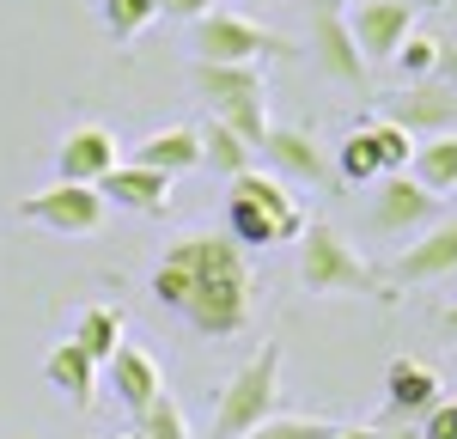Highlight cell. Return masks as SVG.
<instances>
[{
    "label": "cell",
    "instance_id": "obj_35",
    "mask_svg": "<svg viewBox=\"0 0 457 439\" xmlns=\"http://www.w3.org/2000/svg\"><path fill=\"white\" fill-rule=\"evenodd\" d=\"M317 6H323V12H342V6H353V0H317Z\"/></svg>",
    "mask_w": 457,
    "mask_h": 439
},
{
    "label": "cell",
    "instance_id": "obj_3",
    "mask_svg": "<svg viewBox=\"0 0 457 439\" xmlns=\"http://www.w3.org/2000/svg\"><path fill=\"white\" fill-rule=\"evenodd\" d=\"M299 281H305V293H323V299H360V293L385 299V305L396 299L390 281L353 251L329 220H305V232H299Z\"/></svg>",
    "mask_w": 457,
    "mask_h": 439
},
{
    "label": "cell",
    "instance_id": "obj_2",
    "mask_svg": "<svg viewBox=\"0 0 457 439\" xmlns=\"http://www.w3.org/2000/svg\"><path fill=\"white\" fill-rule=\"evenodd\" d=\"M299 232H305V214L287 195L281 178H269V171L250 165V171H238V178L226 183V238L232 244L275 251V244H299Z\"/></svg>",
    "mask_w": 457,
    "mask_h": 439
},
{
    "label": "cell",
    "instance_id": "obj_36",
    "mask_svg": "<svg viewBox=\"0 0 457 439\" xmlns=\"http://www.w3.org/2000/svg\"><path fill=\"white\" fill-rule=\"evenodd\" d=\"M116 439H141V434H116Z\"/></svg>",
    "mask_w": 457,
    "mask_h": 439
},
{
    "label": "cell",
    "instance_id": "obj_21",
    "mask_svg": "<svg viewBox=\"0 0 457 439\" xmlns=\"http://www.w3.org/2000/svg\"><path fill=\"white\" fill-rule=\"evenodd\" d=\"M68 342H73V348H79L92 366H104L110 354L122 348V311H116V305H86Z\"/></svg>",
    "mask_w": 457,
    "mask_h": 439
},
{
    "label": "cell",
    "instance_id": "obj_14",
    "mask_svg": "<svg viewBox=\"0 0 457 439\" xmlns=\"http://www.w3.org/2000/svg\"><path fill=\"white\" fill-rule=\"evenodd\" d=\"M281 178H299V183H329V165H323V153H317V141L305 135V128H269L262 135V146H256Z\"/></svg>",
    "mask_w": 457,
    "mask_h": 439
},
{
    "label": "cell",
    "instance_id": "obj_32",
    "mask_svg": "<svg viewBox=\"0 0 457 439\" xmlns=\"http://www.w3.org/2000/svg\"><path fill=\"white\" fill-rule=\"evenodd\" d=\"M336 439H378V427H336Z\"/></svg>",
    "mask_w": 457,
    "mask_h": 439
},
{
    "label": "cell",
    "instance_id": "obj_23",
    "mask_svg": "<svg viewBox=\"0 0 457 439\" xmlns=\"http://www.w3.org/2000/svg\"><path fill=\"white\" fill-rule=\"evenodd\" d=\"M366 128V141H372V153H378V171L385 178H396V171H409V159H415V135L409 128H396V122H360Z\"/></svg>",
    "mask_w": 457,
    "mask_h": 439
},
{
    "label": "cell",
    "instance_id": "obj_30",
    "mask_svg": "<svg viewBox=\"0 0 457 439\" xmlns=\"http://www.w3.org/2000/svg\"><path fill=\"white\" fill-rule=\"evenodd\" d=\"M165 19H208L213 12V0H153Z\"/></svg>",
    "mask_w": 457,
    "mask_h": 439
},
{
    "label": "cell",
    "instance_id": "obj_24",
    "mask_svg": "<svg viewBox=\"0 0 457 439\" xmlns=\"http://www.w3.org/2000/svg\"><path fill=\"white\" fill-rule=\"evenodd\" d=\"M98 19H104L110 37H122V43H129V37H141L146 25L159 19V6H153V0H98Z\"/></svg>",
    "mask_w": 457,
    "mask_h": 439
},
{
    "label": "cell",
    "instance_id": "obj_18",
    "mask_svg": "<svg viewBox=\"0 0 457 439\" xmlns=\"http://www.w3.org/2000/svg\"><path fill=\"white\" fill-rule=\"evenodd\" d=\"M312 55L323 62V73H336V79H366V62H360V49H353V31H348V19L342 12H323L317 6V19H312Z\"/></svg>",
    "mask_w": 457,
    "mask_h": 439
},
{
    "label": "cell",
    "instance_id": "obj_9",
    "mask_svg": "<svg viewBox=\"0 0 457 439\" xmlns=\"http://www.w3.org/2000/svg\"><path fill=\"white\" fill-rule=\"evenodd\" d=\"M385 122H396V128H409V135H452L457 122V86H445L439 73L433 79H415L409 92H396V98H385Z\"/></svg>",
    "mask_w": 457,
    "mask_h": 439
},
{
    "label": "cell",
    "instance_id": "obj_37",
    "mask_svg": "<svg viewBox=\"0 0 457 439\" xmlns=\"http://www.w3.org/2000/svg\"><path fill=\"white\" fill-rule=\"evenodd\" d=\"M452 195H457V189H452Z\"/></svg>",
    "mask_w": 457,
    "mask_h": 439
},
{
    "label": "cell",
    "instance_id": "obj_29",
    "mask_svg": "<svg viewBox=\"0 0 457 439\" xmlns=\"http://www.w3.org/2000/svg\"><path fill=\"white\" fill-rule=\"evenodd\" d=\"M415 434H421V439H457V402H433Z\"/></svg>",
    "mask_w": 457,
    "mask_h": 439
},
{
    "label": "cell",
    "instance_id": "obj_15",
    "mask_svg": "<svg viewBox=\"0 0 457 439\" xmlns=\"http://www.w3.org/2000/svg\"><path fill=\"white\" fill-rule=\"evenodd\" d=\"M385 402H390V415L396 421H409V415H427L433 402H439V372L427 360H390V372H385Z\"/></svg>",
    "mask_w": 457,
    "mask_h": 439
},
{
    "label": "cell",
    "instance_id": "obj_28",
    "mask_svg": "<svg viewBox=\"0 0 457 439\" xmlns=\"http://www.w3.org/2000/svg\"><path fill=\"white\" fill-rule=\"evenodd\" d=\"M135 434H141V439H189V421H183L177 397H159V402L141 415V427H135Z\"/></svg>",
    "mask_w": 457,
    "mask_h": 439
},
{
    "label": "cell",
    "instance_id": "obj_25",
    "mask_svg": "<svg viewBox=\"0 0 457 439\" xmlns=\"http://www.w3.org/2000/svg\"><path fill=\"white\" fill-rule=\"evenodd\" d=\"M439 55H445V43H439V37L409 31V37H403V49H396L390 62L409 73V86H415V79H433V73H439Z\"/></svg>",
    "mask_w": 457,
    "mask_h": 439
},
{
    "label": "cell",
    "instance_id": "obj_5",
    "mask_svg": "<svg viewBox=\"0 0 457 439\" xmlns=\"http://www.w3.org/2000/svg\"><path fill=\"white\" fill-rule=\"evenodd\" d=\"M256 55L293 62V55H305V49L281 31H262V25L238 19V12H208V19H195V62H208V68H256Z\"/></svg>",
    "mask_w": 457,
    "mask_h": 439
},
{
    "label": "cell",
    "instance_id": "obj_22",
    "mask_svg": "<svg viewBox=\"0 0 457 439\" xmlns=\"http://www.w3.org/2000/svg\"><path fill=\"white\" fill-rule=\"evenodd\" d=\"M195 135H202V165H213L226 183L238 178V171H250V159H256V153H250L226 122H213V116H208V128H195Z\"/></svg>",
    "mask_w": 457,
    "mask_h": 439
},
{
    "label": "cell",
    "instance_id": "obj_20",
    "mask_svg": "<svg viewBox=\"0 0 457 439\" xmlns=\"http://www.w3.org/2000/svg\"><path fill=\"white\" fill-rule=\"evenodd\" d=\"M409 178L421 183L427 195H452V189H457V135H433V141H415Z\"/></svg>",
    "mask_w": 457,
    "mask_h": 439
},
{
    "label": "cell",
    "instance_id": "obj_1",
    "mask_svg": "<svg viewBox=\"0 0 457 439\" xmlns=\"http://www.w3.org/2000/svg\"><path fill=\"white\" fill-rule=\"evenodd\" d=\"M250 293H256L250 256L226 232H189L153 269V299L183 311L189 329H202L213 342L250 324Z\"/></svg>",
    "mask_w": 457,
    "mask_h": 439
},
{
    "label": "cell",
    "instance_id": "obj_33",
    "mask_svg": "<svg viewBox=\"0 0 457 439\" xmlns=\"http://www.w3.org/2000/svg\"><path fill=\"white\" fill-rule=\"evenodd\" d=\"M439 329H445V335H457V305H445V311H439Z\"/></svg>",
    "mask_w": 457,
    "mask_h": 439
},
{
    "label": "cell",
    "instance_id": "obj_13",
    "mask_svg": "<svg viewBox=\"0 0 457 439\" xmlns=\"http://www.w3.org/2000/svg\"><path fill=\"white\" fill-rule=\"evenodd\" d=\"M104 366H110V385H116V402H122V409L146 415L153 402L165 397V378H159L153 354H141V348H129V342H122V348H116Z\"/></svg>",
    "mask_w": 457,
    "mask_h": 439
},
{
    "label": "cell",
    "instance_id": "obj_34",
    "mask_svg": "<svg viewBox=\"0 0 457 439\" xmlns=\"http://www.w3.org/2000/svg\"><path fill=\"white\" fill-rule=\"evenodd\" d=\"M378 439H421L415 427H396V434H378Z\"/></svg>",
    "mask_w": 457,
    "mask_h": 439
},
{
    "label": "cell",
    "instance_id": "obj_12",
    "mask_svg": "<svg viewBox=\"0 0 457 439\" xmlns=\"http://www.w3.org/2000/svg\"><path fill=\"white\" fill-rule=\"evenodd\" d=\"M452 269H457V220H433L421 238L390 262V281L421 287V281H439V275H452Z\"/></svg>",
    "mask_w": 457,
    "mask_h": 439
},
{
    "label": "cell",
    "instance_id": "obj_27",
    "mask_svg": "<svg viewBox=\"0 0 457 439\" xmlns=\"http://www.w3.org/2000/svg\"><path fill=\"white\" fill-rule=\"evenodd\" d=\"M245 439H336V421H312V415H269L256 434Z\"/></svg>",
    "mask_w": 457,
    "mask_h": 439
},
{
    "label": "cell",
    "instance_id": "obj_7",
    "mask_svg": "<svg viewBox=\"0 0 457 439\" xmlns=\"http://www.w3.org/2000/svg\"><path fill=\"white\" fill-rule=\"evenodd\" d=\"M19 214L49 226V232H62V238H86V232L104 226V195L79 189V183H49V189H37V195L19 202Z\"/></svg>",
    "mask_w": 457,
    "mask_h": 439
},
{
    "label": "cell",
    "instance_id": "obj_31",
    "mask_svg": "<svg viewBox=\"0 0 457 439\" xmlns=\"http://www.w3.org/2000/svg\"><path fill=\"white\" fill-rule=\"evenodd\" d=\"M439 79H445V86H457V49H445V55H439Z\"/></svg>",
    "mask_w": 457,
    "mask_h": 439
},
{
    "label": "cell",
    "instance_id": "obj_16",
    "mask_svg": "<svg viewBox=\"0 0 457 439\" xmlns=\"http://www.w3.org/2000/svg\"><path fill=\"white\" fill-rule=\"evenodd\" d=\"M129 165L159 171V178H183V171L202 165V135H195V128H159V135H146V141L129 153Z\"/></svg>",
    "mask_w": 457,
    "mask_h": 439
},
{
    "label": "cell",
    "instance_id": "obj_10",
    "mask_svg": "<svg viewBox=\"0 0 457 439\" xmlns=\"http://www.w3.org/2000/svg\"><path fill=\"white\" fill-rule=\"evenodd\" d=\"M116 165H122V146H116V135H110V128H98V122H86V128H68V141L55 146V171H62L55 183L98 189V183H104Z\"/></svg>",
    "mask_w": 457,
    "mask_h": 439
},
{
    "label": "cell",
    "instance_id": "obj_6",
    "mask_svg": "<svg viewBox=\"0 0 457 439\" xmlns=\"http://www.w3.org/2000/svg\"><path fill=\"white\" fill-rule=\"evenodd\" d=\"M195 92L208 98L213 122H226L250 153L262 146L269 116H262V73L256 68H208V62H195Z\"/></svg>",
    "mask_w": 457,
    "mask_h": 439
},
{
    "label": "cell",
    "instance_id": "obj_17",
    "mask_svg": "<svg viewBox=\"0 0 457 439\" xmlns=\"http://www.w3.org/2000/svg\"><path fill=\"white\" fill-rule=\"evenodd\" d=\"M98 195H104V208H135V214H165V202H171V178H159V171H141V165H116L104 183H98Z\"/></svg>",
    "mask_w": 457,
    "mask_h": 439
},
{
    "label": "cell",
    "instance_id": "obj_26",
    "mask_svg": "<svg viewBox=\"0 0 457 439\" xmlns=\"http://www.w3.org/2000/svg\"><path fill=\"white\" fill-rule=\"evenodd\" d=\"M336 171H342L348 183H378V178H385V171H378V153H372V141H366V128H353L348 141H342Z\"/></svg>",
    "mask_w": 457,
    "mask_h": 439
},
{
    "label": "cell",
    "instance_id": "obj_19",
    "mask_svg": "<svg viewBox=\"0 0 457 439\" xmlns=\"http://www.w3.org/2000/svg\"><path fill=\"white\" fill-rule=\"evenodd\" d=\"M43 378H49V385H55V391H62L73 409H92V397H98V366L86 360L73 342H55V348H49Z\"/></svg>",
    "mask_w": 457,
    "mask_h": 439
},
{
    "label": "cell",
    "instance_id": "obj_11",
    "mask_svg": "<svg viewBox=\"0 0 457 439\" xmlns=\"http://www.w3.org/2000/svg\"><path fill=\"white\" fill-rule=\"evenodd\" d=\"M439 214V195H427L421 183L409 178V171H396V178H378V195H372V226L378 232H427Z\"/></svg>",
    "mask_w": 457,
    "mask_h": 439
},
{
    "label": "cell",
    "instance_id": "obj_8",
    "mask_svg": "<svg viewBox=\"0 0 457 439\" xmlns=\"http://www.w3.org/2000/svg\"><path fill=\"white\" fill-rule=\"evenodd\" d=\"M342 19L353 31L360 62H390L403 49V37L415 31V0H353Z\"/></svg>",
    "mask_w": 457,
    "mask_h": 439
},
{
    "label": "cell",
    "instance_id": "obj_4",
    "mask_svg": "<svg viewBox=\"0 0 457 439\" xmlns=\"http://www.w3.org/2000/svg\"><path fill=\"white\" fill-rule=\"evenodd\" d=\"M275 397H281V348L262 342V354H250L226 391H220V409H213V439H245L256 434L269 415H275Z\"/></svg>",
    "mask_w": 457,
    "mask_h": 439
}]
</instances>
